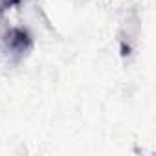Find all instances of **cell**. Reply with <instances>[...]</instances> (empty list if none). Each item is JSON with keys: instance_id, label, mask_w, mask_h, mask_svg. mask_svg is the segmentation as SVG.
I'll return each mask as SVG.
<instances>
[{"instance_id": "6da1fadb", "label": "cell", "mask_w": 156, "mask_h": 156, "mask_svg": "<svg viewBox=\"0 0 156 156\" xmlns=\"http://www.w3.org/2000/svg\"><path fill=\"white\" fill-rule=\"evenodd\" d=\"M8 46L15 51H26L31 46V39L24 30H11L8 33Z\"/></svg>"}]
</instances>
